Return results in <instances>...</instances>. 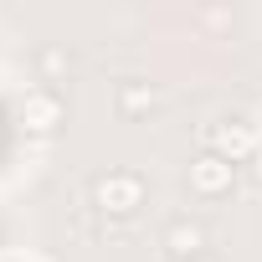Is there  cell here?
<instances>
[{
    "label": "cell",
    "instance_id": "obj_1",
    "mask_svg": "<svg viewBox=\"0 0 262 262\" xmlns=\"http://www.w3.org/2000/svg\"><path fill=\"white\" fill-rule=\"evenodd\" d=\"M144 195H149L144 175H134V170H108V175L93 180V206L103 216H134L144 206Z\"/></svg>",
    "mask_w": 262,
    "mask_h": 262
},
{
    "label": "cell",
    "instance_id": "obj_2",
    "mask_svg": "<svg viewBox=\"0 0 262 262\" xmlns=\"http://www.w3.org/2000/svg\"><path fill=\"white\" fill-rule=\"evenodd\" d=\"M206 149L221 155V160H231V165H247V160H257L262 139H257V128H252L247 118H221V123H211Z\"/></svg>",
    "mask_w": 262,
    "mask_h": 262
},
{
    "label": "cell",
    "instance_id": "obj_3",
    "mask_svg": "<svg viewBox=\"0 0 262 262\" xmlns=\"http://www.w3.org/2000/svg\"><path fill=\"white\" fill-rule=\"evenodd\" d=\"M236 185V165L231 160H221V155H211V149H201L195 160H190V190L195 195H226Z\"/></svg>",
    "mask_w": 262,
    "mask_h": 262
},
{
    "label": "cell",
    "instance_id": "obj_4",
    "mask_svg": "<svg viewBox=\"0 0 262 262\" xmlns=\"http://www.w3.org/2000/svg\"><path fill=\"white\" fill-rule=\"evenodd\" d=\"M21 123H26V134H57V123H62V98L52 93V88H36V93H26V103H21Z\"/></svg>",
    "mask_w": 262,
    "mask_h": 262
},
{
    "label": "cell",
    "instance_id": "obj_5",
    "mask_svg": "<svg viewBox=\"0 0 262 262\" xmlns=\"http://www.w3.org/2000/svg\"><path fill=\"white\" fill-rule=\"evenodd\" d=\"M165 252H170V262H201L206 257V231L195 221H175L165 231Z\"/></svg>",
    "mask_w": 262,
    "mask_h": 262
},
{
    "label": "cell",
    "instance_id": "obj_6",
    "mask_svg": "<svg viewBox=\"0 0 262 262\" xmlns=\"http://www.w3.org/2000/svg\"><path fill=\"white\" fill-rule=\"evenodd\" d=\"M160 103V93L149 88V82H123L118 88V108L123 113H144V108H155Z\"/></svg>",
    "mask_w": 262,
    "mask_h": 262
},
{
    "label": "cell",
    "instance_id": "obj_7",
    "mask_svg": "<svg viewBox=\"0 0 262 262\" xmlns=\"http://www.w3.org/2000/svg\"><path fill=\"white\" fill-rule=\"evenodd\" d=\"M257 175H262V149H257Z\"/></svg>",
    "mask_w": 262,
    "mask_h": 262
},
{
    "label": "cell",
    "instance_id": "obj_8",
    "mask_svg": "<svg viewBox=\"0 0 262 262\" xmlns=\"http://www.w3.org/2000/svg\"><path fill=\"white\" fill-rule=\"evenodd\" d=\"M201 262H206V257H201Z\"/></svg>",
    "mask_w": 262,
    "mask_h": 262
}]
</instances>
